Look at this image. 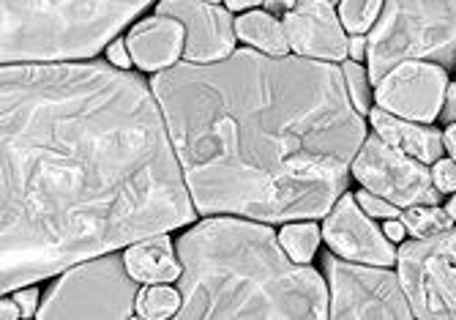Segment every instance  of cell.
<instances>
[{
	"instance_id": "7a4b0ae2",
	"label": "cell",
	"mask_w": 456,
	"mask_h": 320,
	"mask_svg": "<svg viewBox=\"0 0 456 320\" xmlns=\"http://www.w3.org/2000/svg\"><path fill=\"white\" fill-rule=\"evenodd\" d=\"M153 94L200 214L328 217L366 140L345 71L304 55L175 63L156 71Z\"/></svg>"
},
{
	"instance_id": "9c48e42d",
	"label": "cell",
	"mask_w": 456,
	"mask_h": 320,
	"mask_svg": "<svg viewBox=\"0 0 456 320\" xmlns=\"http://www.w3.org/2000/svg\"><path fill=\"white\" fill-rule=\"evenodd\" d=\"M353 173L369 192L391 200L399 209L440 203V189L435 186L432 170H427L421 159L386 143L378 132L363 140Z\"/></svg>"
},
{
	"instance_id": "e0dca14e",
	"label": "cell",
	"mask_w": 456,
	"mask_h": 320,
	"mask_svg": "<svg viewBox=\"0 0 456 320\" xmlns=\"http://www.w3.org/2000/svg\"><path fill=\"white\" fill-rule=\"evenodd\" d=\"M235 33L246 45H252L268 55H287L289 50L284 22H279L271 12H246L243 17H238Z\"/></svg>"
},
{
	"instance_id": "8992f818",
	"label": "cell",
	"mask_w": 456,
	"mask_h": 320,
	"mask_svg": "<svg viewBox=\"0 0 456 320\" xmlns=\"http://www.w3.org/2000/svg\"><path fill=\"white\" fill-rule=\"evenodd\" d=\"M137 279L126 258H99L71 268L47 293L38 317H132Z\"/></svg>"
},
{
	"instance_id": "603a6c76",
	"label": "cell",
	"mask_w": 456,
	"mask_h": 320,
	"mask_svg": "<svg viewBox=\"0 0 456 320\" xmlns=\"http://www.w3.org/2000/svg\"><path fill=\"white\" fill-rule=\"evenodd\" d=\"M355 200H358V206H361L369 217H383V219H396V217H402V209H399V206H394L391 200H386V197H380V194H375V192H369V189L358 192Z\"/></svg>"
},
{
	"instance_id": "8fae6325",
	"label": "cell",
	"mask_w": 456,
	"mask_h": 320,
	"mask_svg": "<svg viewBox=\"0 0 456 320\" xmlns=\"http://www.w3.org/2000/svg\"><path fill=\"white\" fill-rule=\"evenodd\" d=\"M322 238L339 258L369 263V266H394L399 252L391 238L369 219L353 194H342L339 203L328 211L322 225Z\"/></svg>"
},
{
	"instance_id": "836d02e7",
	"label": "cell",
	"mask_w": 456,
	"mask_h": 320,
	"mask_svg": "<svg viewBox=\"0 0 456 320\" xmlns=\"http://www.w3.org/2000/svg\"><path fill=\"white\" fill-rule=\"evenodd\" d=\"M445 211H448V214H451V219L456 222V194L451 197V203H448V209H445Z\"/></svg>"
},
{
	"instance_id": "ac0fdd59",
	"label": "cell",
	"mask_w": 456,
	"mask_h": 320,
	"mask_svg": "<svg viewBox=\"0 0 456 320\" xmlns=\"http://www.w3.org/2000/svg\"><path fill=\"white\" fill-rule=\"evenodd\" d=\"M399 219L404 222L407 233L416 238H432V235H440L453 227L451 214L437 206H410L402 211Z\"/></svg>"
},
{
	"instance_id": "f546056e",
	"label": "cell",
	"mask_w": 456,
	"mask_h": 320,
	"mask_svg": "<svg viewBox=\"0 0 456 320\" xmlns=\"http://www.w3.org/2000/svg\"><path fill=\"white\" fill-rule=\"evenodd\" d=\"M443 115H445V121H456V83L448 88V96H445V110H443Z\"/></svg>"
},
{
	"instance_id": "5bb4252c",
	"label": "cell",
	"mask_w": 456,
	"mask_h": 320,
	"mask_svg": "<svg viewBox=\"0 0 456 320\" xmlns=\"http://www.w3.org/2000/svg\"><path fill=\"white\" fill-rule=\"evenodd\" d=\"M132 61L145 71H161L175 66L181 55V45H186V28L173 17H151L132 28L129 38Z\"/></svg>"
},
{
	"instance_id": "f1b7e54d",
	"label": "cell",
	"mask_w": 456,
	"mask_h": 320,
	"mask_svg": "<svg viewBox=\"0 0 456 320\" xmlns=\"http://www.w3.org/2000/svg\"><path fill=\"white\" fill-rule=\"evenodd\" d=\"M350 55H353V61L366 58V38H363V33H355L350 38Z\"/></svg>"
},
{
	"instance_id": "4316f807",
	"label": "cell",
	"mask_w": 456,
	"mask_h": 320,
	"mask_svg": "<svg viewBox=\"0 0 456 320\" xmlns=\"http://www.w3.org/2000/svg\"><path fill=\"white\" fill-rule=\"evenodd\" d=\"M0 317H4V320H17V317H22V309H20L17 299H6V296H4V304H0Z\"/></svg>"
},
{
	"instance_id": "52a82bcc",
	"label": "cell",
	"mask_w": 456,
	"mask_h": 320,
	"mask_svg": "<svg viewBox=\"0 0 456 320\" xmlns=\"http://www.w3.org/2000/svg\"><path fill=\"white\" fill-rule=\"evenodd\" d=\"M399 279L416 317H456V227L402 244Z\"/></svg>"
},
{
	"instance_id": "cb8c5ba5",
	"label": "cell",
	"mask_w": 456,
	"mask_h": 320,
	"mask_svg": "<svg viewBox=\"0 0 456 320\" xmlns=\"http://www.w3.org/2000/svg\"><path fill=\"white\" fill-rule=\"evenodd\" d=\"M432 178L440 192H456V159H437Z\"/></svg>"
},
{
	"instance_id": "277c9868",
	"label": "cell",
	"mask_w": 456,
	"mask_h": 320,
	"mask_svg": "<svg viewBox=\"0 0 456 320\" xmlns=\"http://www.w3.org/2000/svg\"><path fill=\"white\" fill-rule=\"evenodd\" d=\"M151 0H4V63L94 58Z\"/></svg>"
},
{
	"instance_id": "30bf717a",
	"label": "cell",
	"mask_w": 456,
	"mask_h": 320,
	"mask_svg": "<svg viewBox=\"0 0 456 320\" xmlns=\"http://www.w3.org/2000/svg\"><path fill=\"white\" fill-rule=\"evenodd\" d=\"M448 74L440 63L402 61L378 83V104L407 121L429 124L440 115Z\"/></svg>"
},
{
	"instance_id": "4dcf8cb0",
	"label": "cell",
	"mask_w": 456,
	"mask_h": 320,
	"mask_svg": "<svg viewBox=\"0 0 456 320\" xmlns=\"http://www.w3.org/2000/svg\"><path fill=\"white\" fill-rule=\"evenodd\" d=\"M260 4H265V0H227V9L230 12H246V9H255Z\"/></svg>"
},
{
	"instance_id": "83f0119b",
	"label": "cell",
	"mask_w": 456,
	"mask_h": 320,
	"mask_svg": "<svg viewBox=\"0 0 456 320\" xmlns=\"http://www.w3.org/2000/svg\"><path fill=\"white\" fill-rule=\"evenodd\" d=\"M383 233H386V235L391 238V242H402V238H404V233H407V227H404V222H402V219H399V222H396V219H388V222H386V230H383Z\"/></svg>"
},
{
	"instance_id": "5b68a950",
	"label": "cell",
	"mask_w": 456,
	"mask_h": 320,
	"mask_svg": "<svg viewBox=\"0 0 456 320\" xmlns=\"http://www.w3.org/2000/svg\"><path fill=\"white\" fill-rule=\"evenodd\" d=\"M456 55V0H386L366 38L369 77L380 79L402 61H440Z\"/></svg>"
},
{
	"instance_id": "1f68e13d",
	"label": "cell",
	"mask_w": 456,
	"mask_h": 320,
	"mask_svg": "<svg viewBox=\"0 0 456 320\" xmlns=\"http://www.w3.org/2000/svg\"><path fill=\"white\" fill-rule=\"evenodd\" d=\"M445 148H448L451 159H456V121L445 129Z\"/></svg>"
},
{
	"instance_id": "9a60e30c",
	"label": "cell",
	"mask_w": 456,
	"mask_h": 320,
	"mask_svg": "<svg viewBox=\"0 0 456 320\" xmlns=\"http://www.w3.org/2000/svg\"><path fill=\"white\" fill-rule=\"evenodd\" d=\"M371 118V127H375V132L391 143L394 148L410 153V156H416L421 159L424 165L429 162H437V159L443 156V135L432 127H421V121H407V118H399L383 107L378 110H371L369 112Z\"/></svg>"
},
{
	"instance_id": "ba28073f",
	"label": "cell",
	"mask_w": 456,
	"mask_h": 320,
	"mask_svg": "<svg viewBox=\"0 0 456 320\" xmlns=\"http://www.w3.org/2000/svg\"><path fill=\"white\" fill-rule=\"evenodd\" d=\"M330 279V317H416L399 274L386 266H361L358 260L325 258Z\"/></svg>"
},
{
	"instance_id": "4fadbf2b",
	"label": "cell",
	"mask_w": 456,
	"mask_h": 320,
	"mask_svg": "<svg viewBox=\"0 0 456 320\" xmlns=\"http://www.w3.org/2000/svg\"><path fill=\"white\" fill-rule=\"evenodd\" d=\"M284 30L289 50L317 61H345L350 53V38L334 12L330 0H298L284 14Z\"/></svg>"
},
{
	"instance_id": "e575fe53",
	"label": "cell",
	"mask_w": 456,
	"mask_h": 320,
	"mask_svg": "<svg viewBox=\"0 0 456 320\" xmlns=\"http://www.w3.org/2000/svg\"><path fill=\"white\" fill-rule=\"evenodd\" d=\"M208 4H216V0H208Z\"/></svg>"
},
{
	"instance_id": "d6a6232c",
	"label": "cell",
	"mask_w": 456,
	"mask_h": 320,
	"mask_svg": "<svg viewBox=\"0 0 456 320\" xmlns=\"http://www.w3.org/2000/svg\"><path fill=\"white\" fill-rule=\"evenodd\" d=\"M268 6H271V9H281V12L287 14L289 9H293V0H268Z\"/></svg>"
},
{
	"instance_id": "484cf974",
	"label": "cell",
	"mask_w": 456,
	"mask_h": 320,
	"mask_svg": "<svg viewBox=\"0 0 456 320\" xmlns=\"http://www.w3.org/2000/svg\"><path fill=\"white\" fill-rule=\"evenodd\" d=\"M14 299H17V304H20V309H22V317L38 315V312H36V301H38V291H36V288H28V285H25V291H20Z\"/></svg>"
},
{
	"instance_id": "d4e9b609",
	"label": "cell",
	"mask_w": 456,
	"mask_h": 320,
	"mask_svg": "<svg viewBox=\"0 0 456 320\" xmlns=\"http://www.w3.org/2000/svg\"><path fill=\"white\" fill-rule=\"evenodd\" d=\"M107 58H110V63H112V66H120V69H126L129 63H134V61H132V53H129V45H126V42H115V45H110V50H107Z\"/></svg>"
},
{
	"instance_id": "6da1fadb",
	"label": "cell",
	"mask_w": 456,
	"mask_h": 320,
	"mask_svg": "<svg viewBox=\"0 0 456 320\" xmlns=\"http://www.w3.org/2000/svg\"><path fill=\"white\" fill-rule=\"evenodd\" d=\"M4 293L194 219L167 118L112 63H6Z\"/></svg>"
},
{
	"instance_id": "2e32d148",
	"label": "cell",
	"mask_w": 456,
	"mask_h": 320,
	"mask_svg": "<svg viewBox=\"0 0 456 320\" xmlns=\"http://www.w3.org/2000/svg\"><path fill=\"white\" fill-rule=\"evenodd\" d=\"M126 266L137 283L156 285V283H175L181 276V263L173 255V244L164 233L148 235L142 242L126 250Z\"/></svg>"
},
{
	"instance_id": "ffe728a7",
	"label": "cell",
	"mask_w": 456,
	"mask_h": 320,
	"mask_svg": "<svg viewBox=\"0 0 456 320\" xmlns=\"http://www.w3.org/2000/svg\"><path fill=\"white\" fill-rule=\"evenodd\" d=\"M383 4H386V0H342L339 20L353 36L366 33V30L375 28V22L380 20Z\"/></svg>"
},
{
	"instance_id": "3957f363",
	"label": "cell",
	"mask_w": 456,
	"mask_h": 320,
	"mask_svg": "<svg viewBox=\"0 0 456 320\" xmlns=\"http://www.w3.org/2000/svg\"><path fill=\"white\" fill-rule=\"evenodd\" d=\"M178 258V320L330 315L320 274L289 260L268 225L208 219L181 235Z\"/></svg>"
},
{
	"instance_id": "7402d4cb",
	"label": "cell",
	"mask_w": 456,
	"mask_h": 320,
	"mask_svg": "<svg viewBox=\"0 0 456 320\" xmlns=\"http://www.w3.org/2000/svg\"><path fill=\"white\" fill-rule=\"evenodd\" d=\"M345 83L350 91V99L355 104L358 112H371V96H369V71H363V66L358 61L345 63Z\"/></svg>"
},
{
	"instance_id": "44dd1931",
	"label": "cell",
	"mask_w": 456,
	"mask_h": 320,
	"mask_svg": "<svg viewBox=\"0 0 456 320\" xmlns=\"http://www.w3.org/2000/svg\"><path fill=\"white\" fill-rule=\"evenodd\" d=\"M178 307H181V293H175L164 283H156L148 291H142L137 301V312L142 317H167V315H175Z\"/></svg>"
},
{
	"instance_id": "7c38bea8",
	"label": "cell",
	"mask_w": 456,
	"mask_h": 320,
	"mask_svg": "<svg viewBox=\"0 0 456 320\" xmlns=\"http://www.w3.org/2000/svg\"><path fill=\"white\" fill-rule=\"evenodd\" d=\"M159 17H173L186 28L183 58L191 63H214L235 50V25L227 9H219L208 0H161Z\"/></svg>"
},
{
	"instance_id": "d6986e66",
	"label": "cell",
	"mask_w": 456,
	"mask_h": 320,
	"mask_svg": "<svg viewBox=\"0 0 456 320\" xmlns=\"http://www.w3.org/2000/svg\"><path fill=\"white\" fill-rule=\"evenodd\" d=\"M320 238H322V230H317V225L312 222H287V227L279 233L281 247L298 263H306L314 255Z\"/></svg>"
}]
</instances>
